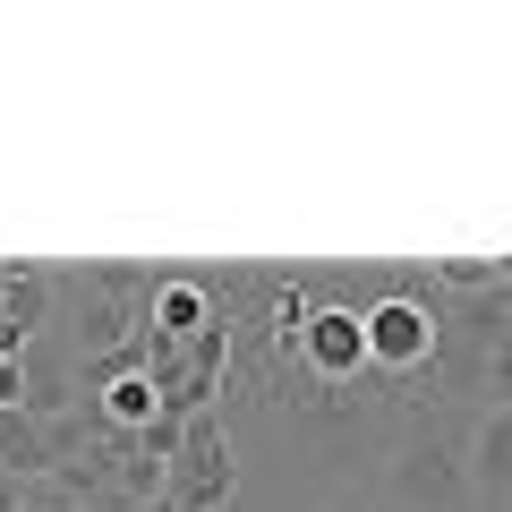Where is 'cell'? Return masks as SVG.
I'll use <instances>...</instances> for the list:
<instances>
[{
  "label": "cell",
  "instance_id": "obj_1",
  "mask_svg": "<svg viewBox=\"0 0 512 512\" xmlns=\"http://www.w3.org/2000/svg\"><path fill=\"white\" fill-rule=\"evenodd\" d=\"M384 495L402 512H478L470 487V419L461 410H427L393 436L384 453Z\"/></svg>",
  "mask_w": 512,
  "mask_h": 512
},
{
  "label": "cell",
  "instance_id": "obj_2",
  "mask_svg": "<svg viewBox=\"0 0 512 512\" xmlns=\"http://www.w3.org/2000/svg\"><path fill=\"white\" fill-rule=\"evenodd\" d=\"M367 316V376H393V384H436V342H444V308H427V299L410 291H384Z\"/></svg>",
  "mask_w": 512,
  "mask_h": 512
},
{
  "label": "cell",
  "instance_id": "obj_3",
  "mask_svg": "<svg viewBox=\"0 0 512 512\" xmlns=\"http://www.w3.org/2000/svg\"><path fill=\"white\" fill-rule=\"evenodd\" d=\"M282 350H291L299 376H316V384H359L367 376V316L359 308H308L299 333H282Z\"/></svg>",
  "mask_w": 512,
  "mask_h": 512
},
{
  "label": "cell",
  "instance_id": "obj_4",
  "mask_svg": "<svg viewBox=\"0 0 512 512\" xmlns=\"http://www.w3.org/2000/svg\"><path fill=\"white\" fill-rule=\"evenodd\" d=\"M231 487H239L231 444H222L214 419H197V427H188V444H180V470H163V495L180 512H222V504H231Z\"/></svg>",
  "mask_w": 512,
  "mask_h": 512
},
{
  "label": "cell",
  "instance_id": "obj_5",
  "mask_svg": "<svg viewBox=\"0 0 512 512\" xmlns=\"http://www.w3.org/2000/svg\"><path fill=\"white\" fill-rule=\"evenodd\" d=\"M470 487L487 512L512 504V402H487L470 419Z\"/></svg>",
  "mask_w": 512,
  "mask_h": 512
},
{
  "label": "cell",
  "instance_id": "obj_6",
  "mask_svg": "<svg viewBox=\"0 0 512 512\" xmlns=\"http://www.w3.org/2000/svg\"><path fill=\"white\" fill-rule=\"evenodd\" d=\"M154 402H163V376H146V367H120L103 384V419L111 427H154Z\"/></svg>",
  "mask_w": 512,
  "mask_h": 512
},
{
  "label": "cell",
  "instance_id": "obj_7",
  "mask_svg": "<svg viewBox=\"0 0 512 512\" xmlns=\"http://www.w3.org/2000/svg\"><path fill=\"white\" fill-rule=\"evenodd\" d=\"M0 470H52V427H35L26 410H0Z\"/></svg>",
  "mask_w": 512,
  "mask_h": 512
},
{
  "label": "cell",
  "instance_id": "obj_8",
  "mask_svg": "<svg viewBox=\"0 0 512 512\" xmlns=\"http://www.w3.org/2000/svg\"><path fill=\"white\" fill-rule=\"evenodd\" d=\"M487 393H495V402H512V333L495 342V359H487Z\"/></svg>",
  "mask_w": 512,
  "mask_h": 512
},
{
  "label": "cell",
  "instance_id": "obj_9",
  "mask_svg": "<svg viewBox=\"0 0 512 512\" xmlns=\"http://www.w3.org/2000/svg\"><path fill=\"white\" fill-rule=\"evenodd\" d=\"M325 512H384V495H367V487H342Z\"/></svg>",
  "mask_w": 512,
  "mask_h": 512
}]
</instances>
